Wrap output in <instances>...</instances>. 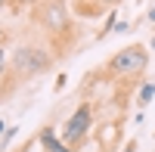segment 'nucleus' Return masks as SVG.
Here are the masks:
<instances>
[{
  "instance_id": "f257e3e1",
  "label": "nucleus",
  "mask_w": 155,
  "mask_h": 152,
  "mask_svg": "<svg viewBox=\"0 0 155 152\" xmlns=\"http://www.w3.org/2000/svg\"><path fill=\"white\" fill-rule=\"evenodd\" d=\"M9 65L19 78H37L53 68V53H47V47L37 44H19L9 56Z\"/></svg>"
},
{
  "instance_id": "f03ea898",
  "label": "nucleus",
  "mask_w": 155,
  "mask_h": 152,
  "mask_svg": "<svg viewBox=\"0 0 155 152\" xmlns=\"http://www.w3.org/2000/svg\"><path fill=\"white\" fill-rule=\"evenodd\" d=\"M146 68H149V50L143 44L124 47L115 56H109V62H106V71L109 74H118V78H140Z\"/></svg>"
},
{
  "instance_id": "7ed1b4c3",
  "label": "nucleus",
  "mask_w": 155,
  "mask_h": 152,
  "mask_svg": "<svg viewBox=\"0 0 155 152\" xmlns=\"http://www.w3.org/2000/svg\"><path fill=\"white\" fill-rule=\"evenodd\" d=\"M34 19L56 37H65L71 31V19H68L65 0H41V6L34 9Z\"/></svg>"
},
{
  "instance_id": "20e7f679",
  "label": "nucleus",
  "mask_w": 155,
  "mask_h": 152,
  "mask_svg": "<svg viewBox=\"0 0 155 152\" xmlns=\"http://www.w3.org/2000/svg\"><path fill=\"white\" fill-rule=\"evenodd\" d=\"M90 127H93V106L84 99V103L71 112V118L65 121V127H62V143L74 149V146L90 134Z\"/></svg>"
},
{
  "instance_id": "39448f33",
  "label": "nucleus",
  "mask_w": 155,
  "mask_h": 152,
  "mask_svg": "<svg viewBox=\"0 0 155 152\" xmlns=\"http://www.w3.org/2000/svg\"><path fill=\"white\" fill-rule=\"evenodd\" d=\"M41 146H44V152H74L71 146H65V143H62V137L56 134V127H53V124L41 127Z\"/></svg>"
},
{
  "instance_id": "423d86ee",
  "label": "nucleus",
  "mask_w": 155,
  "mask_h": 152,
  "mask_svg": "<svg viewBox=\"0 0 155 152\" xmlns=\"http://www.w3.org/2000/svg\"><path fill=\"white\" fill-rule=\"evenodd\" d=\"M152 96H155V84H152V81H146V84L137 90V106H140V109H146V106L152 103Z\"/></svg>"
},
{
  "instance_id": "0eeeda50",
  "label": "nucleus",
  "mask_w": 155,
  "mask_h": 152,
  "mask_svg": "<svg viewBox=\"0 0 155 152\" xmlns=\"http://www.w3.org/2000/svg\"><path fill=\"white\" fill-rule=\"evenodd\" d=\"M16 137H19V127H6V131H3V137H0V152H3L12 140H16Z\"/></svg>"
},
{
  "instance_id": "6e6552de",
  "label": "nucleus",
  "mask_w": 155,
  "mask_h": 152,
  "mask_svg": "<svg viewBox=\"0 0 155 152\" xmlns=\"http://www.w3.org/2000/svg\"><path fill=\"white\" fill-rule=\"evenodd\" d=\"M6 62H9V59H6V47L0 44V78H3V71H6Z\"/></svg>"
},
{
  "instance_id": "1a4fd4ad",
  "label": "nucleus",
  "mask_w": 155,
  "mask_h": 152,
  "mask_svg": "<svg viewBox=\"0 0 155 152\" xmlns=\"http://www.w3.org/2000/svg\"><path fill=\"white\" fill-rule=\"evenodd\" d=\"M112 31H115V34H124V31H130V25H127V22H115Z\"/></svg>"
},
{
  "instance_id": "9d476101",
  "label": "nucleus",
  "mask_w": 155,
  "mask_h": 152,
  "mask_svg": "<svg viewBox=\"0 0 155 152\" xmlns=\"http://www.w3.org/2000/svg\"><path fill=\"white\" fill-rule=\"evenodd\" d=\"M65 84H68V78H65V74H59V78H56V90H62Z\"/></svg>"
},
{
  "instance_id": "9b49d317",
  "label": "nucleus",
  "mask_w": 155,
  "mask_h": 152,
  "mask_svg": "<svg viewBox=\"0 0 155 152\" xmlns=\"http://www.w3.org/2000/svg\"><path fill=\"white\" fill-rule=\"evenodd\" d=\"M115 3H121V0H96V6H115Z\"/></svg>"
},
{
  "instance_id": "f8f14e48",
  "label": "nucleus",
  "mask_w": 155,
  "mask_h": 152,
  "mask_svg": "<svg viewBox=\"0 0 155 152\" xmlns=\"http://www.w3.org/2000/svg\"><path fill=\"white\" fill-rule=\"evenodd\" d=\"M121 152H137V143H134V140H130V143H127V146H124V149H121Z\"/></svg>"
},
{
  "instance_id": "ddd939ff",
  "label": "nucleus",
  "mask_w": 155,
  "mask_h": 152,
  "mask_svg": "<svg viewBox=\"0 0 155 152\" xmlns=\"http://www.w3.org/2000/svg\"><path fill=\"white\" fill-rule=\"evenodd\" d=\"M146 19H149V22L155 25V6H152V9H146Z\"/></svg>"
},
{
  "instance_id": "4468645a",
  "label": "nucleus",
  "mask_w": 155,
  "mask_h": 152,
  "mask_svg": "<svg viewBox=\"0 0 155 152\" xmlns=\"http://www.w3.org/2000/svg\"><path fill=\"white\" fill-rule=\"evenodd\" d=\"M22 6H34V3H41V0H19Z\"/></svg>"
},
{
  "instance_id": "2eb2a0df",
  "label": "nucleus",
  "mask_w": 155,
  "mask_h": 152,
  "mask_svg": "<svg viewBox=\"0 0 155 152\" xmlns=\"http://www.w3.org/2000/svg\"><path fill=\"white\" fill-rule=\"evenodd\" d=\"M3 131H6V121H3V118H0V137H3Z\"/></svg>"
},
{
  "instance_id": "dca6fc26",
  "label": "nucleus",
  "mask_w": 155,
  "mask_h": 152,
  "mask_svg": "<svg viewBox=\"0 0 155 152\" xmlns=\"http://www.w3.org/2000/svg\"><path fill=\"white\" fill-rule=\"evenodd\" d=\"M6 6H9V0H0V12H3V9H6Z\"/></svg>"
},
{
  "instance_id": "f3484780",
  "label": "nucleus",
  "mask_w": 155,
  "mask_h": 152,
  "mask_svg": "<svg viewBox=\"0 0 155 152\" xmlns=\"http://www.w3.org/2000/svg\"><path fill=\"white\" fill-rule=\"evenodd\" d=\"M16 152H28V146H22V149H16Z\"/></svg>"
},
{
  "instance_id": "a211bd4d",
  "label": "nucleus",
  "mask_w": 155,
  "mask_h": 152,
  "mask_svg": "<svg viewBox=\"0 0 155 152\" xmlns=\"http://www.w3.org/2000/svg\"><path fill=\"white\" fill-rule=\"evenodd\" d=\"M149 50H155V37H152V44H149Z\"/></svg>"
}]
</instances>
